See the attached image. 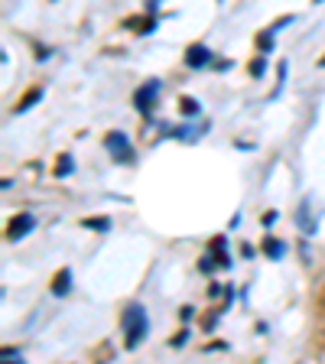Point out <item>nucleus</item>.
Listing matches in <instances>:
<instances>
[{
  "label": "nucleus",
  "mask_w": 325,
  "mask_h": 364,
  "mask_svg": "<svg viewBox=\"0 0 325 364\" xmlns=\"http://www.w3.org/2000/svg\"><path fill=\"white\" fill-rule=\"evenodd\" d=\"M32 228H36V218H32L30 212H23V215H17V218L10 221V228H7V237H10V241H20V237L30 235Z\"/></svg>",
  "instance_id": "nucleus-2"
},
{
  "label": "nucleus",
  "mask_w": 325,
  "mask_h": 364,
  "mask_svg": "<svg viewBox=\"0 0 325 364\" xmlns=\"http://www.w3.org/2000/svg\"><path fill=\"white\" fill-rule=\"evenodd\" d=\"M263 254H267V257H283V254H286V244H280V241H267V244H263Z\"/></svg>",
  "instance_id": "nucleus-7"
},
{
  "label": "nucleus",
  "mask_w": 325,
  "mask_h": 364,
  "mask_svg": "<svg viewBox=\"0 0 325 364\" xmlns=\"http://www.w3.org/2000/svg\"><path fill=\"white\" fill-rule=\"evenodd\" d=\"M68 286H72V273H68V270H59V277H55V283H53V293L55 296H65Z\"/></svg>",
  "instance_id": "nucleus-6"
},
{
  "label": "nucleus",
  "mask_w": 325,
  "mask_h": 364,
  "mask_svg": "<svg viewBox=\"0 0 325 364\" xmlns=\"http://www.w3.org/2000/svg\"><path fill=\"white\" fill-rule=\"evenodd\" d=\"M183 114H198V101H192V98H183Z\"/></svg>",
  "instance_id": "nucleus-9"
},
{
  "label": "nucleus",
  "mask_w": 325,
  "mask_h": 364,
  "mask_svg": "<svg viewBox=\"0 0 325 364\" xmlns=\"http://www.w3.org/2000/svg\"><path fill=\"white\" fill-rule=\"evenodd\" d=\"M108 150L111 153H120V163H130L133 160V150H130V143L124 134H111L108 137Z\"/></svg>",
  "instance_id": "nucleus-3"
},
{
  "label": "nucleus",
  "mask_w": 325,
  "mask_h": 364,
  "mask_svg": "<svg viewBox=\"0 0 325 364\" xmlns=\"http://www.w3.org/2000/svg\"><path fill=\"white\" fill-rule=\"evenodd\" d=\"M72 172V156H62V163L55 166V176H68Z\"/></svg>",
  "instance_id": "nucleus-10"
},
{
  "label": "nucleus",
  "mask_w": 325,
  "mask_h": 364,
  "mask_svg": "<svg viewBox=\"0 0 325 364\" xmlns=\"http://www.w3.org/2000/svg\"><path fill=\"white\" fill-rule=\"evenodd\" d=\"M82 225H85V228H98V231H108V218H95V221H91V218H85Z\"/></svg>",
  "instance_id": "nucleus-8"
},
{
  "label": "nucleus",
  "mask_w": 325,
  "mask_h": 364,
  "mask_svg": "<svg viewBox=\"0 0 325 364\" xmlns=\"http://www.w3.org/2000/svg\"><path fill=\"white\" fill-rule=\"evenodd\" d=\"M3 364H10V361H3ZM13 364H20V361H13Z\"/></svg>",
  "instance_id": "nucleus-12"
},
{
  "label": "nucleus",
  "mask_w": 325,
  "mask_h": 364,
  "mask_svg": "<svg viewBox=\"0 0 325 364\" xmlns=\"http://www.w3.org/2000/svg\"><path fill=\"white\" fill-rule=\"evenodd\" d=\"M39 95H43V91H30V95H26V98L20 101V107H17V111H26V107H30V104H32V101H36Z\"/></svg>",
  "instance_id": "nucleus-11"
},
{
  "label": "nucleus",
  "mask_w": 325,
  "mask_h": 364,
  "mask_svg": "<svg viewBox=\"0 0 325 364\" xmlns=\"http://www.w3.org/2000/svg\"><path fill=\"white\" fill-rule=\"evenodd\" d=\"M322 65H325V59H322Z\"/></svg>",
  "instance_id": "nucleus-13"
},
{
  "label": "nucleus",
  "mask_w": 325,
  "mask_h": 364,
  "mask_svg": "<svg viewBox=\"0 0 325 364\" xmlns=\"http://www.w3.org/2000/svg\"><path fill=\"white\" fill-rule=\"evenodd\" d=\"M120 329H124V345H127L130 352L140 348V342L147 338V332H150V319H147V309H143L140 302H130L127 309H124Z\"/></svg>",
  "instance_id": "nucleus-1"
},
{
  "label": "nucleus",
  "mask_w": 325,
  "mask_h": 364,
  "mask_svg": "<svg viewBox=\"0 0 325 364\" xmlns=\"http://www.w3.org/2000/svg\"><path fill=\"white\" fill-rule=\"evenodd\" d=\"M212 62V53H208L205 46H192L189 53H185V65H192V69H202V65Z\"/></svg>",
  "instance_id": "nucleus-5"
},
{
  "label": "nucleus",
  "mask_w": 325,
  "mask_h": 364,
  "mask_svg": "<svg viewBox=\"0 0 325 364\" xmlns=\"http://www.w3.org/2000/svg\"><path fill=\"white\" fill-rule=\"evenodd\" d=\"M156 95H160V82H147V88H140L133 101H137L140 111H150V104H153V98H156Z\"/></svg>",
  "instance_id": "nucleus-4"
}]
</instances>
